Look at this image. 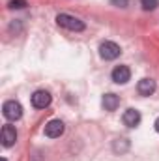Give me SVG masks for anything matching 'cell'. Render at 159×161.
<instances>
[{
	"label": "cell",
	"instance_id": "cell-1",
	"mask_svg": "<svg viewBox=\"0 0 159 161\" xmlns=\"http://www.w3.org/2000/svg\"><path fill=\"white\" fill-rule=\"evenodd\" d=\"M56 23H58L62 28H68V30H71V32H82V30L86 28L80 19L73 17V15H68V13H58V15H56Z\"/></svg>",
	"mask_w": 159,
	"mask_h": 161
},
{
	"label": "cell",
	"instance_id": "cell-2",
	"mask_svg": "<svg viewBox=\"0 0 159 161\" xmlns=\"http://www.w3.org/2000/svg\"><path fill=\"white\" fill-rule=\"evenodd\" d=\"M2 114H4L6 120L17 122V120H21V116H23V107H21L19 101L9 99V101H6V103L2 105Z\"/></svg>",
	"mask_w": 159,
	"mask_h": 161
},
{
	"label": "cell",
	"instance_id": "cell-3",
	"mask_svg": "<svg viewBox=\"0 0 159 161\" xmlns=\"http://www.w3.org/2000/svg\"><path fill=\"white\" fill-rule=\"evenodd\" d=\"M120 54H122V49L114 41H103L99 45V56L103 60H116Z\"/></svg>",
	"mask_w": 159,
	"mask_h": 161
},
{
	"label": "cell",
	"instance_id": "cell-4",
	"mask_svg": "<svg viewBox=\"0 0 159 161\" xmlns=\"http://www.w3.org/2000/svg\"><path fill=\"white\" fill-rule=\"evenodd\" d=\"M0 141H2V146H4V148H11V146L15 144V141H17V129H15L11 124L2 125Z\"/></svg>",
	"mask_w": 159,
	"mask_h": 161
},
{
	"label": "cell",
	"instance_id": "cell-5",
	"mask_svg": "<svg viewBox=\"0 0 159 161\" xmlns=\"http://www.w3.org/2000/svg\"><path fill=\"white\" fill-rule=\"evenodd\" d=\"M51 94L47 92V90H36L34 94H32V105L36 107V109H45V107H49L51 105Z\"/></svg>",
	"mask_w": 159,
	"mask_h": 161
},
{
	"label": "cell",
	"instance_id": "cell-6",
	"mask_svg": "<svg viewBox=\"0 0 159 161\" xmlns=\"http://www.w3.org/2000/svg\"><path fill=\"white\" fill-rule=\"evenodd\" d=\"M111 77H112V80H114L116 84H125L127 80L131 79V69H129L127 66H116V68L112 69Z\"/></svg>",
	"mask_w": 159,
	"mask_h": 161
},
{
	"label": "cell",
	"instance_id": "cell-7",
	"mask_svg": "<svg viewBox=\"0 0 159 161\" xmlns=\"http://www.w3.org/2000/svg\"><path fill=\"white\" fill-rule=\"evenodd\" d=\"M156 88H157L156 80H154V79H148V77L140 79V80H139V84H137V90H139V94H140V96H144V97L152 96V94L156 92Z\"/></svg>",
	"mask_w": 159,
	"mask_h": 161
},
{
	"label": "cell",
	"instance_id": "cell-8",
	"mask_svg": "<svg viewBox=\"0 0 159 161\" xmlns=\"http://www.w3.org/2000/svg\"><path fill=\"white\" fill-rule=\"evenodd\" d=\"M64 133V122L62 120H51L45 125V135L49 139H56Z\"/></svg>",
	"mask_w": 159,
	"mask_h": 161
},
{
	"label": "cell",
	"instance_id": "cell-9",
	"mask_svg": "<svg viewBox=\"0 0 159 161\" xmlns=\"http://www.w3.org/2000/svg\"><path fill=\"white\" fill-rule=\"evenodd\" d=\"M122 120H123V124H125L127 127H137V125L140 124V120H142V116H140V113H139L137 109H127V111L123 113Z\"/></svg>",
	"mask_w": 159,
	"mask_h": 161
},
{
	"label": "cell",
	"instance_id": "cell-10",
	"mask_svg": "<svg viewBox=\"0 0 159 161\" xmlns=\"http://www.w3.org/2000/svg\"><path fill=\"white\" fill-rule=\"evenodd\" d=\"M101 105H103V109H105V111L112 113V111H116V109H118L120 97L116 96V94L109 92V94H105V96H103V99H101Z\"/></svg>",
	"mask_w": 159,
	"mask_h": 161
},
{
	"label": "cell",
	"instance_id": "cell-11",
	"mask_svg": "<svg viewBox=\"0 0 159 161\" xmlns=\"http://www.w3.org/2000/svg\"><path fill=\"white\" fill-rule=\"evenodd\" d=\"M127 150H129V141H127V139H116V141L112 142V152H114V154H120V156H122V154H125Z\"/></svg>",
	"mask_w": 159,
	"mask_h": 161
},
{
	"label": "cell",
	"instance_id": "cell-12",
	"mask_svg": "<svg viewBox=\"0 0 159 161\" xmlns=\"http://www.w3.org/2000/svg\"><path fill=\"white\" fill-rule=\"evenodd\" d=\"M140 6L144 11H154L159 6V0H140Z\"/></svg>",
	"mask_w": 159,
	"mask_h": 161
},
{
	"label": "cell",
	"instance_id": "cell-13",
	"mask_svg": "<svg viewBox=\"0 0 159 161\" xmlns=\"http://www.w3.org/2000/svg\"><path fill=\"white\" fill-rule=\"evenodd\" d=\"M8 6H9V9H25L28 6V2L26 0H11Z\"/></svg>",
	"mask_w": 159,
	"mask_h": 161
},
{
	"label": "cell",
	"instance_id": "cell-14",
	"mask_svg": "<svg viewBox=\"0 0 159 161\" xmlns=\"http://www.w3.org/2000/svg\"><path fill=\"white\" fill-rule=\"evenodd\" d=\"M114 6H118V8H125L127 4H129V0H111Z\"/></svg>",
	"mask_w": 159,
	"mask_h": 161
},
{
	"label": "cell",
	"instance_id": "cell-15",
	"mask_svg": "<svg viewBox=\"0 0 159 161\" xmlns=\"http://www.w3.org/2000/svg\"><path fill=\"white\" fill-rule=\"evenodd\" d=\"M154 127H156V131H157V133H159V118H157V120H156V124H154Z\"/></svg>",
	"mask_w": 159,
	"mask_h": 161
},
{
	"label": "cell",
	"instance_id": "cell-16",
	"mask_svg": "<svg viewBox=\"0 0 159 161\" xmlns=\"http://www.w3.org/2000/svg\"><path fill=\"white\" fill-rule=\"evenodd\" d=\"M0 161H8V159H6V158H2V159H0Z\"/></svg>",
	"mask_w": 159,
	"mask_h": 161
}]
</instances>
